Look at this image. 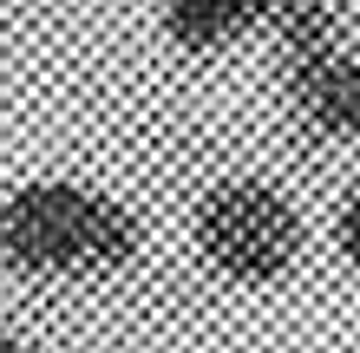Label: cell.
<instances>
[{"label": "cell", "instance_id": "5b68a950", "mask_svg": "<svg viewBox=\"0 0 360 353\" xmlns=\"http://www.w3.org/2000/svg\"><path fill=\"white\" fill-rule=\"evenodd\" d=\"M328 242H334V255L347 262V275H360V183H347L341 203H334V216H328Z\"/></svg>", "mask_w": 360, "mask_h": 353}, {"label": "cell", "instance_id": "6da1fadb", "mask_svg": "<svg viewBox=\"0 0 360 353\" xmlns=\"http://www.w3.org/2000/svg\"><path fill=\"white\" fill-rule=\"evenodd\" d=\"M144 255V216L79 177H27L0 197V268L20 281H112Z\"/></svg>", "mask_w": 360, "mask_h": 353}, {"label": "cell", "instance_id": "3957f363", "mask_svg": "<svg viewBox=\"0 0 360 353\" xmlns=\"http://www.w3.org/2000/svg\"><path fill=\"white\" fill-rule=\"evenodd\" d=\"M275 0H158V33L184 59H223L243 39L269 33Z\"/></svg>", "mask_w": 360, "mask_h": 353}, {"label": "cell", "instance_id": "277c9868", "mask_svg": "<svg viewBox=\"0 0 360 353\" xmlns=\"http://www.w3.org/2000/svg\"><path fill=\"white\" fill-rule=\"evenodd\" d=\"M269 46H275V66L347 53L354 46V0H275Z\"/></svg>", "mask_w": 360, "mask_h": 353}, {"label": "cell", "instance_id": "8992f818", "mask_svg": "<svg viewBox=\"0 0 360 353\" xmlns=\"http://www.w3.org/2000/svg\"><path fill=\"white\" fill-rule=\"evenodd\" d=\"M347 151H360V46H354V66H347Z\"/></svg>", "mask_w": 360, "mask_h": 353}, {"label": "cell", "instance_id": "7a4b0ae2", "mask_svg": "<svg viewBox=\"0 0 360 353\" xmlns=\"http://www.w3.org/2000/svg\"><path fill=\"white\" fill-rule=\"evenodd\" d=\"M190 248L229 288H275L308 255V216L275 177L229 171L190 203Z\"/></svg>", "mask_w": 360, "mask_h": 353}]
</instances>
